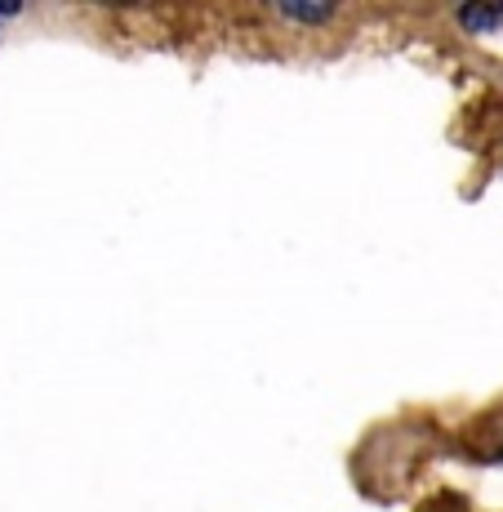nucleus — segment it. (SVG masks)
Segmentation results:
<instances>
[{
  "label": "nucleus",
  "instance_id": "f03ea898",
  "mask_svg": "<svg viewBox=\"0 0 503 512\" xmlns=\"http://www.w3.org/2000/svg\"><path fill=\"white\" fill-rule=\"evenodd\" d=\"M455 18H459V27H468V32H477V36L503 27V9H495V5H463Z\"/></svg>",
  "mask_w": 503,
  "mask_h": 512
},
{
  "label": "nucleus",
  "instance_id": "7ed1b4c3",
  "mask_svg": "<svg viewBox=\"0 0 503 512\" xmlns=\"http://www.w3.org/2000/svg\"><path fill=\"white\" fill-rule=\"evenodd\" d=\"M18 14V5H0V18H14Z\"/></svg>",
  "mask_w": 503,
  "mask_h": 512
},
{
  "label": "nucleus",
  "instance_id": "f257e3e1",
  "mask_svg": "<svg viewBox=\"0 0 503 512\" xmlns=\"http://www.w3.org/2000/svg\"><path fill=\"white\" fill-rule=\"evenodd\" d=\"M276 14L290 18V23H312V27H321V23H330V18H334V5H308V0H276Z\"/></svg>",
  "mask_w": 503,
  "mask_h": 512
}]
</instances>
